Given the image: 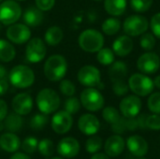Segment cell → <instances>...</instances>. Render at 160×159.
<instances>
[{
  "instance_id": "6da1fadb",
  "label": "cell",
  "mask_w": 160,
  "mask_h": 159,
  "mask_svg": "<svg viewBox=\"0 0 160 159\" xmlns=\"http://www.w3.org/2000/svg\"><path fill=\"white\" fill-rule=\"evenodd\" d=\"M68 67V62L63 55H52L44 64V75L51 82H60L66 76Z\"/></svg>"
},
{
  "instance_id": "7a4b0ae2",
  "label": "cell",
  "mask_w": 160,
  "mask_h": 159,
  "mask_svg": "<svg viewBox=\"0 0 160 159\" xmlns=\"http://www.w3.org/2000/svg\"><path fill=\"white\" fill-rule=\"evenodd\" d=\"M9 82L16 88L24 89L33 85L35 82L34 71L27 66L18 65L11 68L8 73Z\"/></svg>"
},
{
  "instance_id": "3957f363",
  "label": "cell",
  "mask_w": 160,
  "mask_h": 159,
  "mask_svg": "<svg viewBox=\"0 0 160 159\" xmlns=\"http://www.w3.org/2000/svg\"><path fill=\"white\" fill-rule=\"evenodd\" d=\"M79 46L87 52H98L104 45V37L97 29H86L79 36Z\"/></svg>"
},
{
  "instance_id": "277c9868",
  "label": "cell",
  "mask_w": 160,
  "mask_h": 159,
  "mask_svg": "<svg viewBox=\"0 0 160 159\" xmlns=\"http://www.w3.org/2000/svg\"><path fill=\"white\" fill-rule=\"evenodd\" d=\"M37 105L40 112L50 114L56 112L60 106V97L58 94L51 88L40 90L37 96Z\"/></svg>"
},
{
  "instance_id": "5b68a950",
  "label": "cell",
  "mask_w": 160,
  "mask_h": 159,
  "mask_svg": "<svg viewBox=\"0 0 160 159\" xmlns=\"http://www.w3.org/2000/svg\"><path fill=\"white\" fill-rule=\"evenodd\" d=\"M129 89L138 97H146L152 94L155 84L154 81L143 73H135L128 79Z\"/></svg>"
},
{
  "instance_id": "8992f818",
  "label": "cell",
  "mask_w": 160,
  "mask_h": 159,
  "mask_svg": "<svg viewBox=\"0 0 160 159\" xmlns=\"http://www.w3.org/2000/svg\"><path fill=\"white\" fill-rule=\"evenodd\" d=\"M81 104L89 112H98L104 106L102 94L95 87H87L81 93Z\"/></svg>"
},
{
  "instance_id": "52a82bcc",
  "label": "cell",
  "mask_w": 160,
  "mask_h": 159,
  "mask_svg": "<svg viewBox=\"0 0 160 159\" xmlns=\"http://www.w3.org/2000/svg\"><path fill=\"white\" fill-rule=\"evenodd\" d=\"M22 16L21 6L15 0H5L0 3V22L5 25L15 23Z\"/></svg>"
},
{
  "instance_id": "ba28073f",
  "label": "cell",
  "mask_w": 160,
  "mask_h": 159,
  "mask_svg": "<svg viewBox=\"0 0 160 159\" xmlns=\"http://www.w3.org/2000/svg\"><path fill=\"white\" fill-rule=\"evenodd\" d=\"M148 20L142 15L128 16L124 22V31L129 37H138L148 29Z\"/></svg>"
},
{
  "instance_id": "9c48e42d",
  "label": "cell",
  "mask_w": 160,
  "mask_h": 159,
  "mask_svg": "<svg viewBox=\"0 0 160 159\" xmlns=\"http://www.w3.org/2000/svg\"><path fill=\"white\" fill-rule=\"evenodd\" d=\"M47 49L45 42L39 37H34L27 41L25 48V57L26 60L30 63H39L41 62L46 55Z\"/></svg>"
},
{
  "instance_id": "30bf717a",
  "label": "cell",
  "mask_w": 160,
  "mask_h": 159,
  "mask_svg": "<svg viewBox=\"0 0 160 159\" xmlns=\"http://www.w3.org/2000/svg\"><path fill=\"white\" fill-rule=\"evenodd\" d=\"M79 82L86 87H97L100 84V71L94 66L87 65L80 68L77 75Z\"/></svg>"
},
{
  "instance_id": "8fae6325",
  "label": "cell",
  "mask_w": 160,
  "mask_h": 159,
  "mask_svg": "<svg viewBox=\"0 0 160 159\" xmlns=\"http://www.w3.org/2000/svg\"><path fill=\"white\" fill-rule=\"evenodd\" d=\"M6 36L12 43L23 44L30 39L31 31L29 26H27L25 23H13L8 28Z\"/></svg>"
},
{
  "instance_id": "7c38bea8",
  "label": "cell",
  "mask_w": 160,
  "mask_h": 159,
  "mask_svg": "<svg viewBox=\"0 0 160 159\" xmlns=\"http://www.w3.org/2000/svg\"><path fill=\"white\" fill-rule=\"evenodd\" d=\"M137 67L143 74H154L160 67L159 56L155 52L143 53L137 61Z\"/></svg>"
},
{
  "instance_id": "4fadbf2b",
  "label": "cell",
  "mask_w": 160,
  "mask_h": 159,
  "mask_svg": "<svg viewBox=\"0 0 160 159\" xmlns=\"http://www.w3.org/2000/svg\"><path fill=\"white\" fill-rule=\"evenodd\" d=\"M119 108L124 117L135 118L141 112L142 100L138 96H128L121 100Z\"/></svg>"
},
{
  "instance_id": "5bb4252c",
  "label": "cell",
  "mask_w": 160,
  "mask_h": 159,
  "mask_svg": "<svg viewBox=\"0 0 160 159\" xmlns=\"http://www.w3.org/2000/svg\"><path fill=\"white\" fill-rule=\"evenodd\" d=\"M73 124V118L66 111L57 112L52 119V128L56 134H66L70 130Z\"/></svg>"
},
{
  "instance_id": "9a60e30c",
  "label": "cell",
  "mask_w": 160,
  "mask_h": 159,
  "mask_svg": "<svg viewBox=\"0 0 160 159\" xmlns=\"http://www.w3.org/2000/svg\"><path fill=\"white\" fill-rule=\"evenodd\" d=\"M11 105L16 113L27 115L33 109V98L28 93H20L13 97Z\"/></svg>"
},
{
  "instance_id": "2e32d148",
  "label": "cell",
  "mask_w": 160,
  "mask_h": 159,
  "mask_svg": "<svg viewBox=\"0 0 160 159\" xmlns=\"http://www.w3.org/2000/svg\"><path fill=\"white\" fill-rule=\"evenodd\" d=\"M57 152L63 157L73 158L80 152V143L72 137L64 138L57 145Z\"/></svg>"
},
{
  "instance_id": "e0dca14e",
  "label": "cell",
  "mask_w": 160,
  "mask_h": 159,
  "mask_svg": "<svg viewBox=\"0 0 160 159\" xmlns=\"http://www.w3.org/2000/svg\"><path fill=\"white\" fill-rule=\"evenodd\" d=\"M78 127L82 133L87 136L95 135L100 128L99 120L91 113L82 115L78 121Z\"/></svg>"
},
{
  "instance_id": "ac0fdd59",
  "label": "cell",
  "mask_w": 160,
  "mask_h": 159,
  "mask_svg": "<svg viewBox=\"0 0 160 159\" xmlns=\"http://www.w3.org/2000/svg\"><path fill=\"white\" fill-rule=\"evenodd\" d=\"M127 147L128 151L135 157H142L148 152L147 142L139 135H133L127 141Z\"/></svg>"
},
{
  "instance_id": "d6986e66",
  "label": "cell",
  "mask_w": 160,
  "mask_h": 159,
  "mask_svg": "<svg viewBox=\"0 0 160 159\" xmlns=\"http://www.w3.org/2000/svg\"><path fill=\"white\" fill-rule=\"evenodd\" d=\"M133 50V41L129 36H120L118 37L112 44V51L114 54L125 57L128 55Z\"/></svg>"
},
{
  "instance_id": "ffe728a7",
  "label": "cell",
  "mask_w": 160,
  "mask_h": 159,
  "mask_svg": "<svg viewBox=\"0 0 160 159\" xmlns=\"http://www.w3.org/2000/svg\"><path fill=\"white\" fill-rule=\"evenodd\" d=\"M104 149H105V153L109 157H118L123 153L125 149L124 139L117 134L110 137L105 142Z\"/></svg>"
},
{
  "instance_id": "44dd1931",
  "label": "cell",
  "mask_w": 160,
  "mask_h": 159,
  "mask_svg": "<svg viewBox=\"0 0 160 159\" xmlns=\"http://www.w3.org/2000/svg\"><path fill=\"white\" fill-rule=\"evenodd\" d=\"M24 23L29 27H36L42 23L44 16L43 11H41L37 7H29L25 9L22 15Z\"/></svg>"
},
{
  "instance_id": "7402d4cb",
  "label": "cell",
  "mask_w": 160,
  "mask_h": 159,
  "mask_svg": "<svg viewBox=\"0 0 160 159\" xmlns=\"http://www.w3.org/2000/svg\"><path fill=\"white\" fill-rule=\"evenodd\" d=\"M21 144L19 137L12 132L5 133L0 137V147L8 153H15Z\"/></svg>"
},
{
  "instance_id": "603a6c76",
  "label": "cell",
  "mask_w": 160,
  "mask_h": 159,
  "mask_svg": "<svg viewBox=\"0 0 160 159\" xmlns=\"http://www.w3.org/2000/svg\"><path fill=\"white\" fill-rule=\"evenodd\" d=\"M104 8L112 16H120L126 11L127 0H104Z\"/></svg>"
},
{
  "instance_id": "cb8c5ba5",
  "label": "cell",
  "mask_w": 160,
  "mask_h": 159,
  "mask_svg": "<svg viewBox=\"0 0 160 159\" xmlns=\"http://www.w3.org/2000/svg\"><path fill=\"white\" fill-rule=\"evenodd\" d=\"M63 30L58 26H51L44 34L45 42L49 46H57L63 39Z\"/></svg>"
},
{
  "instance_id": "d4e9b609",
  "label": "cell",
  "mask_w": 160,
  "mask_h": 159,
  "mask_svg": "<svg viewBox=\"0 0 160 159\" xmlns=\"http://www.w3.org/2000/svg\"><path fill=\"white\" fill-rule=\"evenodd\" d=\"M128 66L122 61H116L112 64V67L109 69V75L112 82L118 80H125L128 75Z\"/></svg>"
},
{
  "instance_id": "484cf974",
  "label": "cell",
  "mask_w": 160,
  "mask_h": 159,
  "mask_svg": "<svg viewBox=\"0 0 160 159\" xmlns=\"http://www.w3.org/2000/svg\"><path fill=\"white\" fill-rule=\"evenodd\" d=\"M16 55L14 46L5 39H0V62H11Z\"/></svg>"
},
{
  "instance_id": "4316f807",
  "label": "cell",
  "mask_w": 160,
  "mask_h": 159,
  "mask_svg": "<svg viewBox=\"0 0 160 159\" xmlns=\"http://www.w3.org/2000/svg\"><path fill=\"white\" fill-rule=\"evenodd\" d=\"M22 119L20 114L14 112L9 113L6 116L4 119V126L7 130L9 132H17L19 131L22 127Z\"/></svg>"
},
{
  "instance_id": "83f0119b",
  "label": "cell",
  "mask_w": 160,
  "mask_h": 159,
  "mask_svg": "<svg viewBox=\"0 0 160 159\" xmlns=\"http://www.w3.org/2000/svg\"><path fill=\"white\" fill-rule=\"evenodd\" d=\"M102 31L108 36H113L121 29V22L117 18H108L102 23Z\"/></svg>"
},
{
  "instance_id": "f1b7e54d",
  "label": "cell",
  "mask_w": 160,
  "mask_h": 159,
  "mask_svg": "<svg viewBox=\"0 0 160 159\" xmlns=\"http://www.w3.org/2000/svg\"><path fill=\"white\" fill-rule=\"evenodd\" d=\"M97 59L98 63H100L103 66L112 65L114 62V52L112 50L109 48H101L98 52Z\"/></svg>"
},
{
  "instance_id": "f546056e",
  "label": "cell",
  "mask_w": 160,
  "mask_h": 159,
  "mask_svg": "<svg viewBox=\"0 0 160 159\" xmlns=\"http://www.w3.org/2000/svg\"><path fill=\"white\" fill-rule=\"evenodd\" d=\"M49 122L48 114L45 113H37L35 114L31 121H30V127L34 130H41L43 129Z\"/></svg>"
},
{
  "instance_id": "4dcf8cb0",
  "label": "cell",
  "mask_w": 160,
  "mask_h": 159,
  "mask_svg": "<svg viewBox=\"0 0 160 159\" xmlns=\"http://www.w3.org/2000/svg\"><path fill=\"white\" fill-rule=\"evenodd\" d=\"M102 116H103V119L107 123H109L111 125H113V124L117 123L120 120V118H121L119 112L114 107H112V106L106 107L103 110Z\"/></svg>"
},
{
  "instance_id": "1f68e13d",
  "label": "cell",
  "mask_w": 160,
  "mask_h": 159,
  "mask_svg": "<svg viewBox=\"0 0 160 159\" xmlns=\"http://www.w3.org/2000/svg\"><path fill=\"white\" fill-rule=\"evenodd\" d=\"M38 149L43 157H52L54 153V145L50 139L41 140L38 142Z\"/></svg>"
},
{
  "instance_id": "d6a6232c",
  "label": "cell",
  "mask_w": 160,
  "mask_h": 159,
  "mask_svg": "<svg viewBox=\"0 0 160 159\" xmlns=\"http://www.w3.org/2000/svg\"><path fill=\"white\" fill-rule=\"evenodd\" d=\"M102 147V139L98 136H94L89 138L85 143V149L90 154H95L100 150Z\"/></svg>"
},
{
  "instance_id": "836d02e7",
  "label": "cell",
  "mask_w": 160,
  "mask_h": 159,
  "mask_svg": "<svg viewBox=\"0 0 160 159\" xmlns=\"http://www.w3.org/2000/svg\"><path fill=\"white\" fill-rule=\"evenodd\" d=\"M154 0H130V6L136 12H145L149 10L153 5Z\"/></svg>"
},
{
  "instance_id": "e575fe53",
  "label": "cell",
  "mask_w": 160,
  "mask_h": 159,
  "mask_svg": "<svg viewBox=\"0 0 160 159\" xmlns=\"http://www.w3.org/2000/svg\"><path fill=\"white\" fill-rule=\"evenodd\" d=\"M38 142L35 137H27L23 140L21 147L25 154H33L37 151Z\"/></svg>"
},
{
  "instance_id": "d590c367",
  "label": "cell",
  "mask_w": 160,
  "mask_h": 159,
  "mask_svg": "<svg viewBox=\"0 0 160 159\" xmlns=\"http://www.w3.org/2000/svg\"><path fill=\"white\" fill-rule=\"evenodd\" d=\"M140 44L143 50L151 51L156 45V37L151 33H143L140 39Z\"/></svg>"
},
{
  "instance_id": "8d00e7d4",
  "label": "cell",
  "mask_w": 160,
  "mask_h": 159,
  "mask_svg": "<svg viewBox=\"0 0 160 159\" xmlns=\"http://www.w3.org/2000/svg\"><path fill=\"white\" fill-rule=\"evenodd\" d=\"M65 111L68 112L70 114H75L77 113L80 109H81V101L77 98L72 97H69L65 102Z\"/></svg>"
},
{
  "instance_id": "74e56055",
  "label": "cell",
  "mask_w": 160,
  "mask_h": 159,
  "mask_svg": "<svg viewBox=\"0 0 160 159\" xmlns=\"http://www.w3.org/2000/svg\"><path fill=\"white\" fill-rule=\"evenodd\" d=\"M148 108L149 110L156 113L159 114L160 113V92H156L151 94V96L148 98Z\"/></svg>"
},
{
  "instance_id": "f35d334b",
  "label": "cell",
  "mask_w": 160,
  "mask_h": 159,
  "mask_svg": "<svg viewBox=\"0 0 160 159\" xmlns=\"http://www.w3.org/2000/svg\"><path fill=\"white\" fill-rule=\"evenodd\" d=\"M129 86L128 83L125 82V80H118L114 81L112 84V91L118 97H123L128 93Z\"/></svg>"
},
{
  "instance_id": "ab89813d",
  "label": "cell",
  "mask_w": 160,
  "mask_h": 159,
  "mask_svg": "<svg viewBox=\"0 0 160 159\" xmlns=\"http://www.w3.org/2000/svg\"><path fill=\"white\" fill-rule=\"evenodd\" d=\"M60 92L67 97H72L76 93V87L74 83L69 80H63L59 84Z\"/></svg>"
},
{
  "instance_id": "60d3db41",
  "label": "cell",
  "mask_w": 160,
  "mask_h": 159,
  "mask_svg": "<svg viewBox=\"0 0 160 159\" xmlns=\"http://www.w3.org/2000/svg\"><path fill=\"white\" fill-rule=\"evenodd\" d=\"M146 127L152 130H160V116L158 114L148 115L146 119Z\"/></svg>"
},
{
  "instance_id": "b9f144b4",
  "label": "cell",
  "mask_w": 160,
  "mask_h": 159,
  "mask_svg": "<svg viewBox=\"0 0 160 159\" xmlns=\"http://www.w3.org/2000/svg\"><path fill=\"white\" fill-rule=\"evenodd\" d=\"M151 30L154 33V36L160 39V12L155 14L150 22Z\"/></svg>"
},
{
  "instance_id": "7bdbcfd3",
  "label": "cell",
  "mask_w": 160,
  "mask_h": 159,
  "mask_svg": "<svg viewBox=\"0 0 160 159\" xmlns=\"http://www.w3.org/2000/svg\"><path fill=\"white\" fill-rule=\"evenodd\" d=\"M35 1H36V7L39 8L41 11L51 10L55 4V0H35Z\"/></svg>"
},
{
  "instance_id": "ee69618b",
  "label": "cell",
  "mask_w": 160,
  "mask_h": 159,
  "mask_svg": "<svg viewBox=\"0 0 160 159\" xmlns=\"http://www.w3.org/2000/svg\"><path fill=\"white\" fill-rule=\"evenodd\" d=\"M112 131H113L114 133H116V134H121V133H123V132L127 129V127H126V123H125V119L120 118V120H119L117 123L112 125Z\"/></svg>"
},
{
  "instance_id": "f6af8a7d",
  "label": "cell",
  "mask_w": 160,
  "mask_h": 159,
  "mask_svg": "<svg viewBox=\"0 0 160 159\" xmlns=\"http://www.w3.org/2000/svg\"><path fill=\"white\" fill-rule=\"evenodd\" d=\"M8 115V105L7 103L0 98V121H4Z\"/></svg>"
},
{
  "instance_id": "bcb514c9",
  "label": "cell",
  "mask_w": 160,
  "mask_h": 159,
  "mask_svg": "<svg viewBox=\"0 0 160 159\" xmlns=\"http://www.w3.org/2000/svg\"><path fill=\"white\" fill-rule=\"evenodd\" d=\"M8 89V83L6 79H0V97L4 96Z\"/></svg>"
},
{
  "instance_id": "7dc6e473",
  "label": "cell",
  "mask_w": 160,
  "mask_h": 159,
  "mask_svg": "<svg viewBox=\"0 0 160 159\" xmlns=\"http://www.w3.org/2000/svg\"><path fill=\"white\" fill-rule=\"evenodd\" d=\"M9 159H31L27 155L22 154V153H16L13 156H11V157Z\"/></svg>"
},
{
  "instance_id": "c3c4849f",
  "label": "cell",
  "mask_w": 160,
  "mask_h": 159,
  "mask_svg": "<svg viewBox=\"0 0 160 159\" xmlns=\"http://www.w3.org/2000/svg\"><path fill=\"white\" fill-rule=\"evenodd\" d=\"M91 159H110L109 156L106 154H102V153H95V155L92 156Z\"/></svg>"
},
{
  "instance_id": "681fc988",
  "label": "cell",
  "mask_w": 160,
  "mask_h": 159,
  "mask_svg": "<svg viewBox=\"0 0 160 159\" xmlns=\"http://www.w3.org/2000/svg\"><path fill=\"white\" fill-rule=\"evenodd\" d=\"M7 76H8V72H7L6 67L0 65V79H6Z\"/></svg>"
},
{
  "instance_id": "f907efd6",
  "label": "cell",
  "mask_w": 160,
  "mask_h": 159,
  "mask_svg": "<svg viewBox=\"0 0 160 159\" xmlns=\"http://www.w3.org/2000/svg\"><path fill=\"white\" fill-rule=\"evenodd\" d=\"M154 84L156 87H158V89H160V75L157 76L154 80Z\"/></svg>"
},
{
  "instance_id": "816d5d0a",
  "label": "cell",
  "mask_w": 160,
  "mask_h": 159,
  "mask_svg": "<svg viewBox=\"0 0 160 159\" xmlns=\"http://www.w3.org/2000/svg\"><path fill=\"white\" fill-rule=\"evenodd\" d=\"M5 128V126H4V122L3 121H0V131L3 130Z\"/></svg>"
},
{
  "instance_id": "f5cc1de1",
  "label": "cell",
  "mask_w": 160,
  "mask_h": 159,
  "mask_svg": "<svg viewBox=\"0 0 160 159\" xmlns=\"http://www.w3.org/2000/svg\"><path fill=\"white\" fill-rule=\"evenodd\" d=\"M51 159H63V158H61V157H52Z\"/></svg>"
},
{
  "instance_id": "db71d44e",
  "label": "cell",
  "mask_w": 160,
  "mask_h": 159,
  "mask_svg": "<svg viewBox=\"0 0 160 159\" xmlns=\"http://www.w3.org/2000/svg\"><path fill=\"white\" fill-rule=\"evenodd\" d=\"M16 1H24V0H16Z\"/></svg>"
},
{
  "instance_id": "11a10c76",
  "label": "cell",
  "mask_w": 160,
  "mask_h": 159,
  "mask_svg": "<svg viewBox=\"0 0 160 159\" xmlns=\"http://www.w3.org/2000/svg\"><path fill=\"white\" fill-rule=\"evenodd\" d=\"M94 1H101V0H94Z\"/></svg>"
},
{
  "instance_id": "9f6ffc18",
  "label": "cell",
  "mask_w": 160,
  "mask_h": 159,
  "mask_svg": "<svg viewBox=\"0 0 160 159\" xmlns=\"http://www.w3.org/2000/svg\"><path fill=\"white\" fill-rule=\"evenodd\" d=\"M3 1H4V0H0V3H1V2H3Z\"/></svg>"
},
{
  "instance_id": "6f0895ef",
  "label": "cell",
  "mask_w": 160,
  "mask_h": 159,
  "mask_svg": "<svg viewBox=\"0 0 160 159\" xmlns=\"http://www.w3.org/2000/svg\"><path fill=\"white\" fill-rule=\"evenodd\" d=\"M0 26H1V22H0Z\"/></svg>"
},
{
  "instance_id": "680465c9",
  "label": "cell",
  "mask_w": 160,
  "mask_h": 159,
  "mask_svg": "<svg viewBox=\"0 0 160 159\" xmlns=\"http://www.w3.org/2000/svg\"><path fill=\"white\" fill-rule=\"evenodd\" d=\"M139 159H145V158H139Z\"/></svg>"
}]
</instances>
